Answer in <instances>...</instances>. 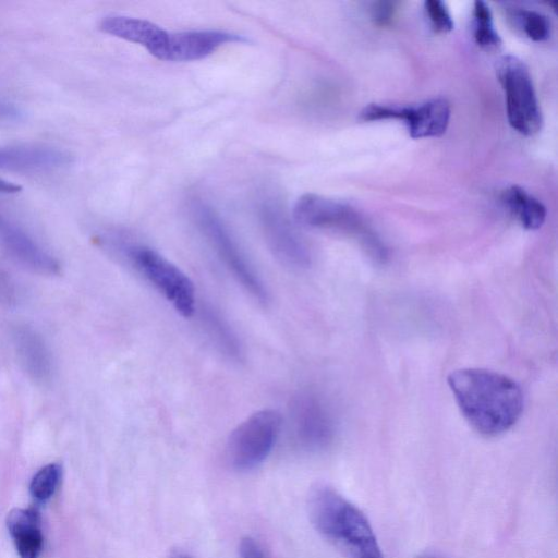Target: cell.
I'll use <instances>...</instances> for the list:
<instances>
[{"instance_id": "6da1fadb", "label": "cell", "mask_w": 558, "mask_h": 558, "mask_svg": "<svg viewBox=\"0 0 558 558\" xmlns=\"http://www.w3.org/2000/svg\"><path fill=\"white\" fill-rule=\"evenodd\" d=\"M447 381L462 415L483 436L504 434L522 414V389L504 374L483 368H460L451 372Z\"/></svg>"}, {"instance_id": "7a4b0ae2", "label": "cell", "mask_w": 558, "mask_h": 558, "mask_svg": "<svg viewBox=\"0 0 558 558\" xmlns=\"http://www.w3.org/2000/svg\"><path fill=\"white\" fill-rule=\"evenodd\" d=\"M307 508L316 531L343 558H384L365 514L333 488L316 487Z\"/></svg>"}, {"instance_id": "3957f363", "label": "cell", "mask_w": 558, "mask_h": 558, "mask_svg": "<svg viewBox=\"0 0 558 558\" xmlns=\"http://www.w3.org/2000/svg\"><path fill=\"white\" fill-rule=\"evenodd\" d=\"M293 218L300 226L341 233L353 239L376 263L388 258V250L364 217L350 205L307 193L298 198Z\"/></svg>"}, {"instance_id": "277c9868", "label": "cell", "mask_w": 558, "mask_h": 558, "mask_svg": "<svg viewBox=\"0 0 558 558\" xmlns=\"http://www.w3.org/2000/svg\"><path fill=\"white\" fill-rule=\"evenodd\" d=\"M125 254L133 267L171 303L183 317L195 312V289L191 279L173 263L144 245H130Z\"/></svg>"}, {"instance_id": "5b68a950", "label": "cell", "mask_w": 558, "mask_h": 558, "mask_svg": "<svg viewBox=\"0 0 558 558\" xmlns=\"http://www.w3.org/2000/svg\"><path fill=\"white\" fill-rule=\"evenodd\" d=\"M193 214L202 233L234 279L257 302L267 303V289L216 211L203 202H195Z\"/></svg>"}, {"instance_id": "8992f818", "label": "cell", "mask_w": 558, "mask_h": 558, "mask_svg": "<svg viewBox=\"0 0 558 558\" xmlns=\"http://www.w3.org/2000/svg\"><path fill=\"white\" fill-rule=\"evenodd\" d=\"M497 74L505 92L509 124L522 135L536 134L543 119L529 69L519 58L506 56L497 65Z\"/></svg>"}, {"instance_id": "52a82bcc", "label": "cell", "mask_w": 558, "mask_h": 558, "mask_svg": "<svg viewBox=\"0 0 558 558\" xmlns=\"http://www.w3.org/2000/svg\"><path fill=\"white\" fill-rule=\"evenodd\" d=\"M281 427L277 410L263 409L241 422L231 433L227 444L230 464L247 471L260 464L270 453Z\"/></svg>"}, {"instance_id": "ba28073f", "label": "cell", "mask_w": 558, "mask_h": 558, "mask_svg": "<svg viewBox=\"0 0 558 558\" xmlns=\"http://www.w3.org/2000/svg\"><path fill=\"white\" fill-rule=\"evenodd\" d=\"M450 105L445 98H433L417 106L369 104L360 112L363 121L402 120L413 138L441 136L450 121Z\"/></svg>"}, {"instance_id": "9c48e42d", "label": "cell", "mask_w": 558, "mask_h": 558, "mask_svg": "<svg viewBox=\"0 0 558 558\" xmlns=\"http://www.w3.org/2000/svg\"><path fill=\"white\" fill-rule=\"evenodd\" d=\"M266 242L274 255L284 265L303 268L310 265V250L292 226L282 207L272 199H264L258 209Z\"/></svg>"}, {"instance_id": "30bf717a", "label": "cell", "mask_w": 558, "mask_h": 558, "mask_svg": "<svg viewBox=\"0 0 558 558\" xmlns=\"http://www.w3.org/2000/svg\"><path fill=\"white\" fill-rule=\"evenodd\" d=\"M241 35L215 29L169 33L157 59L163 61H193L206 58L226 44L245 43Z\"/></svg>"}, {"instance_id": "8fae6325", "label": "cell", "mask_w": 558, "mask_h": 558, "mask_svg": "<svg viewBox=\"0 0 558 558\" xmlns=\"http://www.w3.org/2000/svg\"><path fill=\"white\" fill-rule=\"evenodd\" d=\"M291 417L299 440L307 448L327 445L333 434V423L324 403L311 393L295 397L291 404Z\"/></svg>"}, {"instance_id": "7c38bea8", "label": "cell", "mask_w": 558, "mask_h": 558, "mask_svg": "<svg viewBox=\"0 0 558 558\" xmlns=\"http://www.w3.org/2000/svg\"><path fill=\"white\" fill-rule=\"evenodd\" d=\"M65 150L46 145H10L0 147V169L16 172L53 171L72 163Z\"/></svg>"}, {"instance_id": "4fadbf2b", "label": "cell", "mask_w": 558, "mask_h": 558, "mask_svg": "<svg viewBox=\"0 0 558 558\" xmlns=\"http://www.w3.org/2000/svg\"><path fill=\"white\" fill-rule=\"evenodd\" d=\"M99 28L106 34L145 47L155 58L160 54L169 36L167 31L150 21L125 15L105 16Z\"/></svg>"}, {"instance_id": "5bb4252c", "label": "cell", "mask_w": 558, "mask_h": 558, "mask_svg": "<svg viewBox=\"0 0 558 558\" xmlns=\"http://www.w3.org/2000/svg\"><path fill=\"white\" fill-rule=\"evenodd\" d=\"M7 527L20 558H38L43 549L41 519L36 508H14L7 517Z\"/></svg>"}, {"instance_id": "9a60e30c", "label": "cell", "mask_w": 558, "mask_h": 558, "mask_svg": "<svg viewBox=\"0 0 558 558\" xmlns=\"http://www.w3.org/2000/svg\"><path fill=\"white\" fill-rule=\"evenodd\" d=\"M0 243L15 257L24 263L53 271L58 265L22 229L0 214Z\"/></svg>"}, {"instance_id": "2e32d148", "label": "cell", "mask_w": 558, "mask_h": 558, "mask_svg": "<svg viewBox=\"0 0 558 558\" xmlns=\"http://www.w3.org/2000/svg\"><path fill=\"white\" fill-rule=\"evenodd\" d=\"M501 199L523 228L536 230L543 226L546 207L523 187L511 185L502 192Z\"/></svg>"}, {"instance_id": "e0dca14e", "label": "cell", "mask_w": 558, "mask_h": 558, "mask_svg": "<svg viewBox=\"0 0 558 558\" xmlns=\"http://www.w3.org/2000/svg\"><path fill=\"white\" fill-rule=\"evenodd\" d=\"M204 326L220 351L233 360H240L242 355L241 344L221 315L208 307L203 311Z\"/></svg>"}, {"instance_id": "ac0fdd59", "label": "cell", "mask_w": 558, "mask_h": 558, "mask_svg": "<svg viewBox=\"0 0 558 558\" xmlns=\"http://www.w3.org/2000/svg\"><path fill=\"white\" fill-rule=\"evenodd\" d=\"M473 37L485 49L496 48L501 44L500 36L494 27L492 12L484 1H475L473 7Z\"/></svg>"}, {"instance_id": "d6986e66", "label": "cell", "mask_w": 558, "mask_h": 558, "mask_svg": "<svg viewBox=\"0 0 558 558\" xmlns=\"http://www.w3.org/2000/svg\"><path fill=\"white\" fill-rule=\"evenodd\" d=\"M62 476L59 463H49L39 469L29 484V493L37 504H45L54 494Z\"/></svg>"}, {"instance_id": "ffe728a7", "label": "cell", "mask_w": 558, "mask_h": 558, "mask_svg": "<svg viewBox=\"0 0 558 558\" xmlns=\"http://www.w3.org/2000/svg\"><path fill=\"white\" fill-rule=\"evenodd\" d=\"M511 15L530 39L544 41L549 37L550 23L543 13L534 10L514 8Z\"/></svg>"}, {"instance_id": "44dd1931", "label": "cell", "mask_w": 558, "mask_h": 558, "mask_svg": "<svg viewBox=\"0 0 558 558\" xmlns=\"http://www.w3.org/2000/svg\"><path fill=\"white\" fill-rule=\"evenodd\" d=\"M21 353L31 372L45 375L48 372L47 352L34 333L23 332L20 338Z\"/></svg>"}, {"instance_id": "7402d4cb", "label": "cell", "mask_w": 558, "mask_h": 558, "mask_svg": "<svg viewBox=\"0 0 558 558\" xmlns=\"http://www.w3.org/2000/svg\"><path fill=\"white\" fill-rule=\"evenodd\" d=\"M424 8L435 32L448 33L453 29L454 23L442 1L427 0L424 2Z\"/></svg>"}, {"instance_id": "603a6c76", "label": "cell", "mask_w": 558, "mask_h": 558, "mask_svg": "<svg viewBox=\"0 0 558 558\" xmlns=\"http://www.w3.org/2000/svg\"><path fill=\"white\" fill-rule=\"evenodd\" d=\"M396 13V3L389 1L375 2L372 5L371 14L373 21L380 26L391 23Z\"/></svg>"}, {"instance_id": "cb8c5ba5", "label": "cell", "mask_w": 558, "mask_h": 558, "mask_svg": "<svg viewBox=\"0 0 558 558\" xmlns=\"http://www.w3.org/2000/svg\"><path fill=\"white\" fill-rule=\"evenodd\" d=\"M240 558H270L260 544L250 537H243L239 545Z\"/></svg>"}]
</instances>
